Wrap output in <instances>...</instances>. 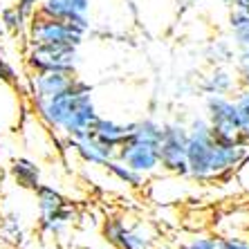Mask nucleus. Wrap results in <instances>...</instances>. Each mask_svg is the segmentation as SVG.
<instances>
[{
    "label": "nucleus",
    "instance_id": "0eeeda50",
    "mask_svg": "<svg viewBox=\"0 0 249 249\" xmlns=\"http://www.w3.org/2000/svg\"><path fill=\"white\" fill-rule=\"evenodd\" d=\"M204 117H207L215 139L233 142L238 137L240 115H238L231 97H227V94H207L204 97Z\"/></svg>",
    "mask_w": 249,
    "mask_h": 249
},
{
    "label": "nucleus",
    "instance_id": "b1692460",
    "mask_svg": "<svg viewBox=\"0 0 249 249\" xmlns=\"http://www.w3.org/2000/svg\"><path fill=\"white\" fill-rule=\"evenodd\" d=\"M218 249H249V238L236 236V233L218 236Z\"/></svg>",
    "mask_w": 249,
    "mask_h": 249
},
{
    "label": "nucleus",
    "instance_id": "6e6552de",
    "mask_svg": "<svg viewBox=\"0 0 249 249\" xmlns=\"http://www.w3.org/2000/svg\"><path fill=\"white\" fill-rule=\"evenodd\" d=\"M117 160L124 162L126 166L139 171L142 175H153L162 168V164H160V144H151V142L135 137H128L117 148Z\"/></svg>",
    "mask_w": 249,
    "mask_h": 249
},
{
    "label": "nucleus",
    "instance_id": "423d86ee",
    "mask_svg": "<svg viewBox=\"0 0 249 249\" xmlns=\"http://www.w3.org/2000/svg\"><path fill=\"white\" fill-rule=\"evenodd\" d=\"M186 139L189 128L182 122L164 124L162 144H160V164L162 171L178 178H189V162H186Z\"/></svg>",
    "mask_w": 249,
    "mask_h": 249
},
{
    "label": "nucleus",
    "instance_id": "2eb2a0df",
    "mask_svg": "<svg viewBox=\"0 0 249 249\" xmlns=\"http://www.w3.org/2000/svg\"><path fill=\"white\" fill-rule=\"evenodd\" d=\"M9 175H12L14 184L20 186V189H27V191H36V189L43 184L41 168H38L36 162H32L29 157H16V160H12V164H9Z\"/></svg>",
    "mask_w": 249,
    "mask_h": 249
},
{
    "label": "nucleus",
    "instance_id": "9b49d317",
    "mask_svg": "<svg viewBox=\"0 0 249 249\" xmlns=\"http://www.w3.org/2000/svg\"><path fill=\"white\" fill-rule=\"evenodd\" d=\"M65 146H68L70 151L74 153L83 164H88V166H101L104 168L110 160L117 157V148L104 144V142H99L92 133L86 135V137H81V139H65Z\"/></svg>",
    "mask_w": 249,
    "mask_h": 249
},
{
    "label": "nucleus",
    "instance_id": "6ab92c4d",
    "mask_svg": "<svg viewBox=\"0 0 249 249\" xmlns=\"http://www.w3.org/2000/svg\"><path fill=\"white\" fill-rule=\"evenodd\" d=\"M106 171L115 178L119 184H124V186H128V189H142L144 186V180H146V175H142L139 171H135V168H130V166H126L124 162H119V160H110V162L106 164Z\"/></svg>",
    "mask_w": 249,
    "mask_h": 249
},
{
    "label": "nucleus",
    "instance_id": "9d476101",
    "mask_svg": "<svg viewBox=\"0 0 249 249\" xmlns=\"http://www.w3.org/2000/svg\"><path fill=\"white\" fill-rule=\"evenodd\" d=\"M90 0H41L38 14L68 20L81 32H90Z\"/></svg>",
    "mask_w": 249,
    "mask_h": 249
},
{
    "label": "nucleus",
    "instance_id": "39448f33",
    "mask_svg": "<svg viewBox=\"0 0 249 249\" xmlns=\"http://www.w3.org/2000/svg\"><path fill=\"white\" fill-rule=\"evenodd\" d=\"M25 65L29 72H70L76 74L79 47L76 45H27Z\"/></svg>",
    "mask_w": 249,
    "mask_h": 249
},
{
    "label": "nucleus",
    "instance_id": "a211bd4d",
    "mask_svg": "<svg viewBox=\"0 0 249 249\" xmlns=\"http://www.w3.org/2000/svg\"><path fill=\"white\" fill-rule=\"evenodd\" d=\"M34 196H36V209H38V215L52 213V211H56V209H61V207L68 204L65 196L58 191V189H54L52 184H41L34 191Z\"/></svg>",
    "mask_w": 249,
    "mask_h": 249
},
{
    "label": "nucleus",
    "instance_id": "1a4fd4ad",
    "mask_svg": "<svg viewBox=\"0 0 249 249\" xmlns=\"http://www.w3.org/2000/svg\"><path fill=\"white\" fill-rule=\"evenodd\" d=\"M245 160H249V146L233 142H220L215 139L213 155H211V180H227L231 178L238 166H243Z\"/></svg>",
    "mask_w": 249,
    "mask_h": 249
},
{
    "label": "nucleus",
    "instance_id": "c85d7f7f",
    "mask_svg": "<svg viewBox=\"0 0 249 249\" xmlns=\"http://www.w3.org/2000/svg\"><path fill=\"white\" fill-rule=\"evenodd\" d=\"M238 142L245 146H249V117L247 119H240V128H238Z\"/></svg>",
    "mask_w": 249,
    "mask_h": 249
},
{
    "label": "nucleus",
    "instance_id": "f257e3e1",
    "mask_svg": "<svg viewBox=\"0 0 249 249\" xmlns=\"http://www.w3.org/2000/svg\"><path fill=\"white\" fill-rule=\"evenodd\" d=\"M36 117L50 130L63 135L65 139H81L92 133L97 119V106L92 99V86L74 76L63 92L47 99H32Z\"/></svg>",
    "mask_w": 249,
    "mask_h": 249
},
{
    "label": "nucleus",
    "instance_id": "7c9ffc66",
    "mask_svg": "<svg viewBox=\"0 0 249 249\" xmlns=\"http://www.w3.org/2000/svg\"><path fill=\"white\" fill-rule=\"evenodd\" d=\"M238 79H240V86L249 90V72H238Z\"/></svg>",
    "mask_w": 249,
    "mask_h": 249
},
{
    "label": "nucleus",
    "instance_id": "aec40b11",
    "mask_svg": "<svg viewBox=\"0 0 249 249\" xmlns=\"http://www.w3.org/2000/svg\"><path fill=\"white\" fill-rule=\"evenodd\" d=\"M204 58L211 65H229L236 61V47H233V43L225 41V38L211 41L204 50Z\"/></svg>",
    "mask_w": 249,
    "mask_h": 249
},
{
    "label": "nucleus",
    "instance_id": "c756f323",
    "mask_svg": "<svg viewBox=\"0 0 249 249\" xmlns=\"http://www.w3.org/2000/svg\"><path fill=\"white\" fill-rule=\"evenodd\" d=\"M233 9H240V12H247L249 14V0H233Z\"/></svg>",
    "mask_w": 249,
    "mask_h": 249
},
{
    "label": "nucleus",
    "instance_id": "cd10ccee",
    "mask_svg": "<svg viewBox=\"0 0 249 249\" xmlns=\"http://www.w3.org/2000/svg\"><path fill=\"white\" fill-rule=\"evenodd\" d=\"M236 68L238 72H249V50H243V52H236Z\"/></svg>",
    "mask_w": 249,
    "mask_h": 249
},
{
    "label": "nucleus",
    "instance_id": "f03ea898",
    "mask_svg": "<svg viewBox=\"0 0 249 249\" xmlns=\"http://www.w3.org/2000/svg\"><path fill=\"white\" fill-rule=\"evenodd\" d=\"M106 243L117 249H160L155 227L144 218H128V215H108L101 225Z\"/></svg>",
    "mask_w": 249,
    "mask_h": 249
},
{
    "label": "nucleus",
    "instance_id": "4468645a",
    "mask_svg": "<svg viewBox=\"0 0 249 249\" xmlns=\"http://www.w3.org/2000/svg\"><path fill=\"white\" fill-rule=\"evenodd\" d=\"M240 86V79L238 74L229 72L227 65H213L211 72L207 76H202V81H200V92L207 97V94H229L233 88Z\"/></svg>",
    "mask_w": 249,
    "mask_h": 249
},
{
    "label": "nucleus",
    "instance_id": "5701e85b",
    "mask_svg": "<svg viewBox=\"0 0 249 249\" xmlns=\"http://www.w3.org/2000/svg\"><path fill=\"white\" fill-rule=\"evenodd\" d=\"M178 249H218V236L213 233H197L180 245Z\"/></svg>",
    "mask_w": 249,
    "mask_h": 249
},
{
    "label": "nucleus",
    "instance_id": "393cba45",
    "mask_svg": "<svg viewBox=\"0 0 249 249\" xmlns=\"http://www.w3.org/2000/svg\"><path fill=\"white\" fill-rule=\"evenodd\" d=\"M233 104H236V110L240 115V119H247L249 117V90L243 86H238V92L233 94Z\"/></svg>",
    "mask_w": 249,
    "mask_h": 249
},
{
    "label": "nucleus",
    "instance_id": "4be33fe9",
    "mask_svg": "<svg viewBox=\"0 0 249 249\" xmlns=\"http://www.w3.org/2000/svg\"><path fill=\"white\" fill-rule=\"evenodd\" d=\"M0 23H2L5 32H9V34H25V32H27V25H29V18H25L23 14L12 5V7H5V9L0 12Z\"/></svg>",
    "mask_w": 249,
    "mask_h": 249
},
{
    "label": "nucleus",
    "instance_id": "ddd939ff",
    "mask_svg": "<svg viewBox=\"0 0 249 249\" xmlns=\"http://www.w3.org/2000/svg\"><path fill=\"white\" fill-rule=\"evenodd\" d=\"M135 130V122L128 124H119L115 119H106V117H97L92 124V135L104 142V144L112 146V148H119V146L126 142Z\"/></svg>",
    "mask_w": 249,
    "mask_h": 249
},
{
    "label": "nucleus",
    "instance_id": "f3484780",
    "mask_svg": "<svg viewBox=\"0 0 249 249\" xmlns=\"http://www.w3.org/2000/svg\"><path fill=\"white\" fill-rule=\"evenodd\" d=\"M229 32H231V43L236 52L249 50V14L240 9H231L229 14Z\"/></svg>",
    "mask_w": 249,
    "mask_h": 249
},
{
    "label": "nucleus",
    "instance_id": "dca6fc26",
    "mask_svg": "<svg viewBox=\"0 0 249 249\" xmlns=\"http://www.w3.org/2000/svg\"><path fill=\"white\" fill-rule=\"evenodd\" d=\"M74 207H70V202L65 207L56 209L52 213H45V215H38V231L43 236H61L70 227V222L74 220Z\"/></svg>",
    "mask_w": 249,
    "mask_h": 249
},
{
    "label": "nucleus",
    "instance_id": "bb28decb",
    "mask_svg": "<svg viewBox=\"0 0 249 249\" xmlns=\"http://www.w3.org/2000/svg\"><path fill=\"white\" fill-rule=\"evenodd\" d=\"M0 81L9 83V86H16L18 83V76H16V70L12 68V65L7 63L5 58L0 56Z\"/></svg>",
    "mask_w": 249,
    "mask_h": 249
},
{
    "label": "nucleus",
    "instance_id": "412c9836",
    "mask_svg": "<svg viewBox=\"0 0 249 249\" xmlns=\"http://www.w3.org/2000/svg\"><path fill=\"white\" fill-rule=\"evenodd\" d=\"M162 135H164V124L146 117V119L135 122V130L130 137L144 139V142H151V144H162Z\"/></svg>",
    "mask_w": 249,
    "mask_h": 249
},
{
    "label": "nucleus",
    "instance_id": "f8f14e48",
    "mask_svg": "<svg viewBox=\"0 0 249 249\" xmlns=\"http://www.w3.org/2000/svg\"><path fill=\"white\" fill-rule=\"evenodd\" d=\"M76 74L70 72H32L29 76V94L32 99H47L63 92Z\"/></svg>",
    "mask_w": 249,
    "mask_h": 249
},
{
    "label": "nucleus",
    "instance_id": "7ed1b4c3",
    "mask_svg": "<svg viewBox=\"0 0 249 249\" xmlns=\"http://www.w3.org/2000/svg\"><path fill=\"white\" fill-rule=\"evenodd\" d=\"M186 128H189V139H186L189 178L196 182H211V155L215 146L211 126L207 117H193Z\"/></svg>",
    "mask_w": 249,
    "mask_h": 249
},
{
    "label": "nucleus",
    "instance_id": "a878e982",
    "mask_svg": "<svg viewBox=\"0 0 249 249\" xmlns=\"http://www.w3.org/2000/svg\"><path fill=\"white\" fill-rule=\"evenodd\" d=\"M18 12L23 14L25 18H32L36 12H38V7H41V0H16V5H14Z\"/></svg>",
    "mask_w": 249,
    "mask_h": 249
},
{
    "label": "nucleus",
    "instance_id": "20e7f679",
    "mask_svg": "<svg viewBox=\"0 0 249 249\" xmlns=\"http://www.w3.org/2000/svg\"><path fill=\"white\" fill-rule=\"evenodd\" d=\"M27 45H76L81 47L86 32L74 27L68 20H58L36 12L27 25Z\"/></svg>",
    "mask_w": 249,
    "mask_h": 249
}]
</instances>
